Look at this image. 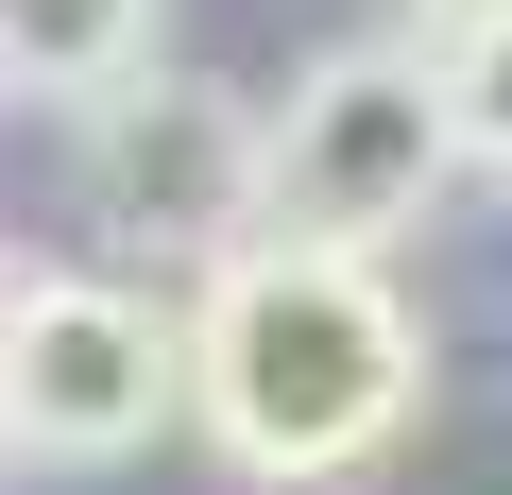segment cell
Returning a JSON list of instances; mask_svg holds the SVG:
<instances>
[{
	"label": "cell",
	"instance_id": "6",
	"mask_svg": "<svg viewBox=\"0 0 512 495\" xmlns=\"http://www.w3.org/2000/svg\"><path fill=\"white\" fill-rule=\"evenodd\" d=\"M427 69H444V137H461V171H512V0L427 18Z\"/></svg>",
	"mask_w": 512,
	"mask_h": 495
},
{
	"label": "cell",
	"instance_id": "1",
	"mask_svg": "<svg viewBox=\"0 0 512 495\" xmlns=\"http://www.w3.org/2000/svg\"><path fill=\"white\" fill-rule=\"evenodd\" d=\"M171 359H188V427L256 495L359 478L427 410V325H410L393 257H325V239H222Z\"/></svg>",
	"mask_w": 512,
	"mask_h": 495
},
{
	"label": "cell",
	"instance_id": "5",
	"mask_svg": "<svg viewBox=\"0 0 512 495\" xmlns=\"http://www.w3.org/2000/svg\"><path fill=\"white\" fill-rule=\"evenodd\" d=\"M120 69H154V0H0V86L18 103H86Z\"/></svg>",
	"mask_w": 512,
	"mask_h": 495
},
{
	"label": "cell",
	"instance_id": "8",
	"mask_svg": "<svg viewBox=\"0 0 512 495\" xmlns=\"http://www.w3.org/2000/svg\"><path fill=\"white\" fill-rule=\"evenodd\" d=\"M410 18H478V0H410Z\"/></svg>",
	"mask_w": 512,
	"mask_h": 495
},
{
	"label": "cell",
	"instance_id": "7",
	"mask_svg": "<svg viewBox=\"0 0 512 495\" xmlns=\"http://www.w3.org/2000/svg\"><path fill=\"white\" fill-rule=\"evenodd\" d=\"M0 495H18V427H0Z\"/></svg>",
	"mask_w": 512,
	"mask_h": 495
},
{
	"label": "cell",
	"instance_id": "2",
	"mask_svg": "<svg viewBox=\"0 0 512 495\" xmlns=\"http://www.w3.org/2000/svg\"><path fill=\"white\" fill-rule=\"evenodd\" d=\"M461 137L427 35H342L291 69V103H256V239H325V257H393L427 239Z\"/></svg>",
	"mask_w": 512,
	"mask_h": 495
},
{
	"label": "cell",
	"instance_id": "3",
	"mask_svg": "<svg viewBox=\"0 0 512 495\" xmlns=\"http://www.w3.org/2000/svg\"><path fill=\"white\" fill-rule=\"evenodd\" d=\"M0 427L18 461H137L188 427V359H171V308L120 291V274H0Z\"/></svg>",
	"mask_w": 512,
	"mask_h": 495
},
{
	"label": "cell",
	"instance_id": "9",
	"mask_svg": "<svg viewBox=\"0 0 512 495\" xmlns=\"http://www.w3.org/2000/svg\"><path fill=\"white\" fill-rule=\"evenodd\" d=\"M0 274H18V257H0Z\"/></svg>",
	"mask_w": 512,
	"mask_h": 495
},
{
	"label": "cell",
	"instance_id": "4",
	"mask_svg": "<svg viewBox=\"0 0 512 495\" xmlns=\"http://www.w3.org/2000/svg\"><path fill=\"white\" fill-rule=\"evenodd\" d=\"M69 154H86V222L120 239V257L205 274L222 239H256V103H239V86L120 69V86L69 103Z\"/></svg>",
	"mask_w": 512,
	"mask_h": 495
}]
</instances>
